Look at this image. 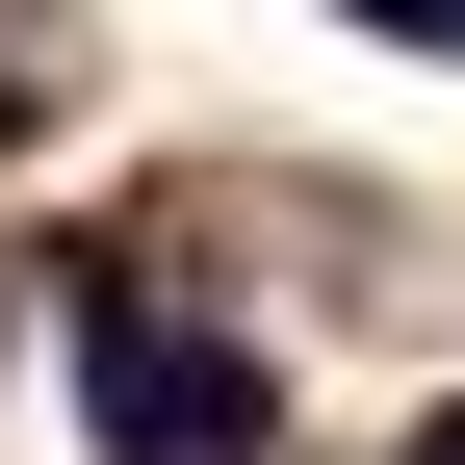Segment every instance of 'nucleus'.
I'll list each match as a JSON object with an SVG mask.
<instances>
[{
    "label": "nucleus",
    "instance_id": "nucleus-3",
    "mask_svg": "<svg viewBox=\"0 0 465 465\" xmlns=\"http://www.w3.org/2000/svg\"><path fill=\"white\" fill-rule=\"evenodd\" d=\"M414 465H465V414H440V440H414Z\"/></svg>",
    "mask_w": 465,
    "mask_h": 465
},
{
    "label": "nucleus",
    "instance_id": "nucleus-1",
    "mask_svg": "<svg viewBox=\"0 0 465 465\" xmlns=\"http://www.w3.org/2000/svg\"><path fill=\"white\" fill-rule=\"evenodd\" d=\"M78 414H104V465H259V362L130 311V284H78Z\"/></svg>",
    "mask_w": 465,
    "mask_h": 465
},
{
    "label": "nucleus",
    "instance_id": "nucleus-2",
    "mask_svg": "<svg viewBox=\"0 0 465 465\" xmlns=\"http://www.w3.org/2000/svg\"><path fill=\"white\" fill-rule=\"evenodd\" d=\"M362 26H388V52H465V0H362Z\"/></svg>",
    "mask_w": 465,
    "mask_h": 465
}]
</instances>
